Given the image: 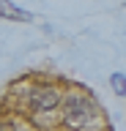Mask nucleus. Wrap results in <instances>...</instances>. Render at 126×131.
<instances>
[{
	"label": "nucleus",
	"instance_id": "nucleus-4",
	"mask_svg": "<svg viewBox=\"0 0 126 131\" xmlns=\"http://www.w3.org/2000/svg\"><path fill=\"white\" fill-rule=\"evenodd\" d=\"M110 85H112V90H115L118 96H123L126 98V74H112V77H110Z\"/></svg>",
	"mask_w": 126,
	"mask_h": 131
},
{
	"label": "nucleus",
	"instance_id": "nucleus-2",
	"mask_svg": "<svg viewBox=\"0 0 126 131\" xmlns=\"http://www.w3.org/2000/svg\"><path fill=\"white\" fill-rule=\"evenodd\" d=\"M30 106H33L36 112H52L55 106H60V93L55 88H36L30 93Z\"/></svg>",
	"mask_w": 126,
	"mask_h": 131
},
{
	"label": "nucleus",
	"instance_id": "nucleus-1",
	"mask_svg": "<svg viewBox=\"0 0 126 131\" xmlns=\"http://www.w3.org/2000/svg\"><path fill=\"white\" fill-rule=\"evenodd\" d=\"M96 117V104L85 96H66L63 98V123L69 128H82Z\"/></svg>",
	"mask_w": 126,
	"mask_h": 131
},
{
	"label": "nucleus",
	"instance_id": "nucleus-3",
	"mask_svg": "<svg viewBox=\"0 0 126 131\" xmlns=\"http://www.w3.org/2000/svg\"><path fill=\"white\" fill-rule=\"evenodd\" d=\"M0 16L17 19V22H33V14L25 11V8H19V6H14L11 0H0Z\"/></svg>",
	"mask_w": 126,
	"mask_h": 131
}]
</instances>
